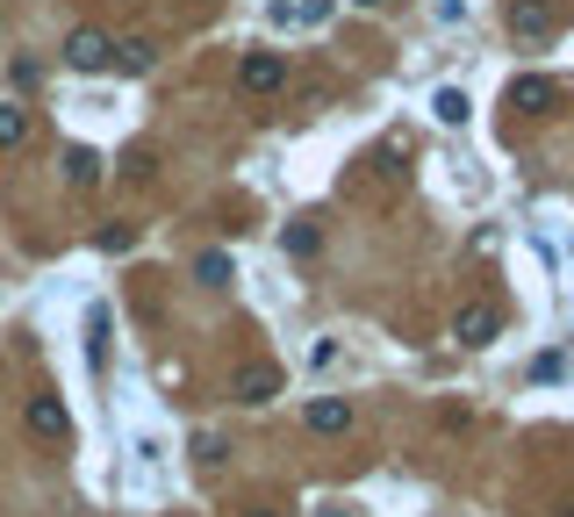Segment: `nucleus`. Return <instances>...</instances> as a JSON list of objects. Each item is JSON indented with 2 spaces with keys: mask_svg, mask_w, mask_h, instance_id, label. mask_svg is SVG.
Instances as JSON below:
<instances>
[{
  "mask_svg": "<svg viewBox=\"0 0 574 517\" xmlns=\"http://www.w3.org/2000/svg\"><path fill=\"white\" fill-rule=\"evenodd\" d=\"M452 338L474 345V353H481V345H495V338H503V310H495V302H460V316H452Z\"/></svg>",
  "mask_w": 574,
  "mask_h": 517,
  "instance_id": "f257e3e1",
  "label": "nucleus"
},
{
  "mask_svg": "<svg viewBox=\"0 0 574 517\" xmlns=\"http://www.w3.org/2000/svg\"><path fill=\"white\" fill-rule=\"evenodd\" d=\"M237 87H245V94H280V87H287V58L280 51H245Z\"/></svg>",
  "mask_w": 574,
  "mask_h": 517,
  "instance_id": "f03ea898",
  "label": "nucleus"
},
{
  "mask_svg": "<svg viewBox=\"0 0 574 517\" xmlns=\"http://www.w3.org/2000/svg\"><path fill=\"white\" fill-rule=\"evenodd\" d=\"M503 22H510V37H524V43H546L561 14H553V0H510V8H503Z\"/></svg>",
  "mask_w": 574,
  "mask_h": 517,
  "instance_id": "7ed1b4c3",
  "label": "nucleus"
},
{
  "mask_svg": "<svg viewBox=\"0 0 574 517\" xmlns=\"http://www.w3.org/2000/svg\"><path fill=\"white\" fill-rule=\"evenodd\" d=\"M65 65L72 72H109L115 65V43L101 37V29H72V37H65Z\"/></svg>",
  "mask_w": 574,
  "mask_h": 517,
  "instance_id": "20e7f679",
  "label": "nucleus"
},
{
  "mask_svg": "<svg viewBox=\"0 0 574 517\" xmlns=\"http://www.w3.org/2000/svg\"><path fill=\"white\" fill-rule=\"evenodd\" d=\"M510 109H517V115H553V101H561V87H553L546 80V72H524V80H510Z\"/></svg>",
  "mask_w": 574,
  "mask_h": 517,
  "instance_id": "39448f33",
  "label": "nucleus"
},
{
  "mask_svg": "<svg viewBox=\"0 0 574 517\" xmlns=\"http://www.w3.org/2000/svg\"><path fill=\"white\" fill-rule=\"evenodd\" d=\"M230 395H237V403H252V409L274 403V395H280V367H274V359H252V367H237Z\"/></svg>",
  "mask_w": 574,
  "mask_h": 517,
  "instance_id": "423d86ee",
  "label": "nucleus"
},
{
  "mask_svg": "<svg viewBox=\"0 0 574 517\" xmlns=\"http://www.w3.org/2000/svg\"><path fill=\"white\" fill-rule=\"evenodd\" d=\"M301 424H309L316 438H338V432H352V403H345V395H316V403L301 409Z\"/></svg>",
  "mask_w": 574,
  "mask_h": 517,
  "instance_id": "0eeeda50",
  "label": "nucleus"
},
{
  "mask_svg": "<svg viewBox=\"0 0 574 517\" xmlns=\"http://www.w3.org/2000/svg\"><path fill=\"white\" fill-rule=\"evenodd\" d=\"M29 432H37V438H51V446H65V438H72L65 403H58V395H29Z\"/></svg>",
  "mask_w": 574,
  "mask_h": 517,
  "instance_id": "6e6552de",
  "label": "nucleus"
},
{
  "mask_svg": "<svg viewBox=\"0 0 574 517\" xmlns=\"http://www.w3.org/2000/svg\"><path fill=\"white\" fill-rule=\"evenodd\" d=\"M86 367H109V302H94V310H86Z\"/></svg>",
  "mask_w": 574,
  "mask_h": 517,
  "instance_id": "1a4fd4ad",
  "label": "nucleus"
},
{
  "mask_svg": "<svg viewBox=\"0 0 574 517\" xmlns=\"http://www.w3.org/2000/svg\"><path fill=\"white\" fill-rule=\"evenodd\" d=\"M65 180H72V187H94V180H101V151L72 144V151H65Z\"/></svg>",
  "mask_w": 574,
  "mask_h": 517,
  "instance_id": "9d476101",
  "label": "nucleus"
},
{
  "mask_svg": "<svg viewBox=\"0 0 574 517\" xmlns=\"http://www.w3.org/2000/svg\"><path fill=\"white\" fill-rule=\"evenodd\" d=\"M194 281H202V287H230L237 281L230 252H202V258H194Z\"/></svg>",
  "mask_w": 574,
  "mask_h": 517,
  "instance_id": "9b49d317",
  "label": "nucleus"
},
{
  "mask_svg": "<svg viewBox=\"0 0 574 517\" xmlns=\"http://www.w3.org/2000/svg\"><path fill=\"white\" fill-rule=\"evenodd\" d=\"M431 115H438V123H467V115H474V101H467L460 87H438V94H431Z\"/></svg>",
  "mask_w": 574,
  "mask_h": 517,
  "instance_id": "f8f14e48",
  "label": "nucleus"
},
{
  "mask_svg": "<svg viewBox=\"0 0 574 517\" xmlns=\"http://www.w3.org/2000/svg\"><path fill=\"white\" fill-rule=\"evenodd\" d=\"M29 136V109L22 101H0V151H14Z\"/></svg>",
  "mask_w": 574,
  "mask_h": 517,
  "instance_id": "ddd939ff",
  "label": "nucleus"
},
{
  "mask_svg": "<svg viewBox=\"0 0 574 517\" xmlns=\"http://www.w3.org/2000/svg\"><path fill=\"white\" fill-rule=\"evenodd\" d=\"M151 58H158V51H151V37L115 43V65H123V72H151Z\"/></svg>",
  "mask_w": 574,
  "mask_h": 517,
  "instance_id": "4468645a",
  "label": "nucleus"
},
{
  "mask_svg": "<svg viewBox=\"0 0 574 517\" xmlns=\"http://www.w3.org/2000/svg\"><path fill=\"white\" fill-rule=\"evenodd\" d=\"M316 245H324V237H316V223H287V252H295V258H309Z\"/></svg>",
  "mask_w": 574,
  "mask_h": 517,
  "instance_id": "2eb2a0df",
  "label": "nucleus"
},
{
  "mask_svg": "<svg viewBox=\"0 0 574 517\" xmlns=\"http://www.w3.org/2000/svg\"><path fill=\"white\" fill-rule=\"evenodd\" d=\"M137 245V231H130V223H109V231H101V252H130Z\"/></svg>",
  "mask_w": 574,
  "mask_h": 517,
  "instance_id": "dca6fc26",
  "label": "nucleus"
},
{
  "mask_svg": "<svg viewBox=\"0 0 574 517\" xmlns=\"http://www.w3.org/2000/svg\"><path fill=\"white\" fill-rule=\"evenodd\" d=\"M194 460H202V467H223V438L202 432V438H194Z\"/></svg>",
  "mask_w": 574,
  "mask_h": 517,
  "instance_id": "f3484780",
  "label": "nucleus"
},
{
  "mask_svg": "<svg viewBox=\"0 0 574 517\" xmlns=\"http://www.w3.org/2000/svg\"><path fill=\"white\" fill-rule=\"evenodd\" d=\"M8 72H14V87H43V65H37V58H14Z\"/></svg>",
  "mask_w": 574,
  "mask_h": 517,
  "instance_id": "a211bd4d",
  "label": "nucleus"
},
{
  "mask_svg": "<svg viewBox=\"0 0 574 517\" xmlns=\"http://www.w3.org/2000/svg\"><path fill=\"white\" fill-rule=\"evenodd\" d=\"M352 8H381V0H352Z\"/></svg>",
  "mask_w": 574,
  "mask_h": 517,
  "instance_id": "6ab92c4d",
  "label": "nucleus"
},
{
  "mask_svg": "<svg viewBox=\"0 0 574 517\" xmlns=\"http://www.w3.org/2000/svg\"><path fill=\"white\" fill-rule=\"evenodd\" d=\"M324 517H352V510H324Z\"/></svg>",
  "mask_w": 574,
  "mask_h": 517,
  "instance_id": "aec40b11",
  "label": "nucleus"
}]
</instances>
